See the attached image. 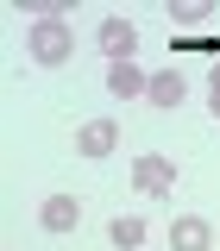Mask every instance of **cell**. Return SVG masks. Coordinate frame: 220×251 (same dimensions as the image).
<instances>
[{
	"label": "cell",
	"mask_w": 220,
	"mask_h": 251,
	"mask_svg": "<svg viewBox=\"0 0 220 251\" xmlns=\"http://www.w3.org/2000/svg\"><path fill=\"white\" fill-rule=\"evenodd\" d=\"M26 50H31V63H38V69H63V63H69V50H76V38H69V25H63L57 13H38V19H31V31H26Z\"/></svg>",
	"instance_id": "cell-1"
},
{
	"label": "cell",
	"mask_w": 220,
	"mask_h": 251,
	"mask_svg": "<svg viewBox=\"0 0 220 251\" xmlns=\"http://www.w3.org/2000/svg\"><path fill=\"white\" fill-rule=\"evenodd\" d=\"M94 44H101V57H107V63H132V50H138V25L120 19V13H107V19L94 25Z\"/></svg>",
	"instance_id": "cell-2"
},
{
	"label": "cell",
	"mask_w": 220,
	"mask_h": 251,
	"mask_svg": "<svg viewBox=\"0 0 220 251\" xmlns=\"http://www.w3.org/2000/svg\"><path fill=\"white\" fill-rule=\"evenodd\" d=\"M132 182L145 188V195H170V188H176V163L145 151V157H132Z\"/></svg>",
	"instance_id": "cell-3"
},
{
	"label": "cell",
	"mask_w": 220,
	"mask_h": 251,
	"mask_svg": "<svg viewBox=\"0 0 220 251\" xmlns=\"http://www.w3.org/2000/svg\"><path fill=\"white\" fill-rule=\"evenodd\" d=\"M107 94H120V100H145V94H151V75H145L138 63H107Z\"/></svg>",
	"instance_id": "cell-4"
},
{
	"label": "cell",
	"mask_w": 220,
	"mask_h": 251,
	"mask_svg": "<svg viewBox=\"0 0 220 251\" xmlns=\"http://www.w3.org/2000/svg\"><path fill=\"white\" fill-rule=\"evenodd\" d=\"M38 226H44V232H76V226H82V201H76V195H51V201L38 207Z\"/></svg>",
	"instance_id": "cell-5"
},
{
	"label": "cell",
	"mask_w": 220,
	"mask_h": 251,
	"mask_svg": "<svg viewBox=\"0 0 220 251\" xmlns=\"http://www.w3.org/2000/svg\"><path fill=\"white\" fill-rule=\"evenodd\" d=\"M113 145H120V126L113 120H82V132H76V151L82 157H107Z\"/></svg>",
	"instance_id": "cell-6"
},
{
	"label": "cell",
	"mask_w": 220,
	"mask_h": 251,
	"mask_svg": "<svg viewBox=\"0 0 220 251\" xmlns=\"http://www.w3.org/2000/svg\"><path fill=\"white\" fill-rule=\"evenodd\" d=\"M145 100H151V107H183V100H189V75H183V69H157Z\"/></svg>",
	"instance_id": "cell-7"
},
{
	"label": "cell",
	"mask_w": 220,
	"mask_h": 251,
	"mask_svg": "<svg viewBox=\"0 0 220 251\" xmlns=\"http://www.w3.org/2000/svg\"><path fill=\"white\" fill-rule=\"evenodd\" d=\"M208 220H195V214H183L176 226H170V251H208Z\"/></svg>",
	"instance_id": "cell-8"
},
{
	"label": "cell",
	"mask_w": 220,
	"mask_h": 251,
	"mask_svg": "<svg viewBox=\"0 0 220 251\" xmlns=\"http://www.w3.org/2000/svg\"><path fill=\"white\" fill-rule=\"evenodd\" d=\"M107 239H113V251H138V245H145V220H138V214H120L113 226H107Z\"/></svg>",
	"instance_id": "cell-9"
},
{
	"label": "cell",
	"mask_w": 220,
	"mask_h": 251,
	"mask_svg": "<svg viewBox=\"0 0 220 251\" xmlns=\"http://www.w3.org/2000/svg\"><path fill=\"white\" fill-rule=\"evenodd\" d=\"M170 19L176 25H201L208 19V0H170Z\"/></svg>",
	"instance_id": "cell-10"
},
{
	"label": "cell",
	"mask_w": 220,
	"mask_h": 251,
	"mask_svg": "<svg viewBox=\"0 0 220 251\" xmlns=\"http://www.w3.org/2000/svg\"><path fill=\"white\" fill-rule=\"evenodd\" d=\"M208 107H214V120H220V63L208 69Z\"/></svg>",
	"instance_id": "cell-11"
}]
</instances>
